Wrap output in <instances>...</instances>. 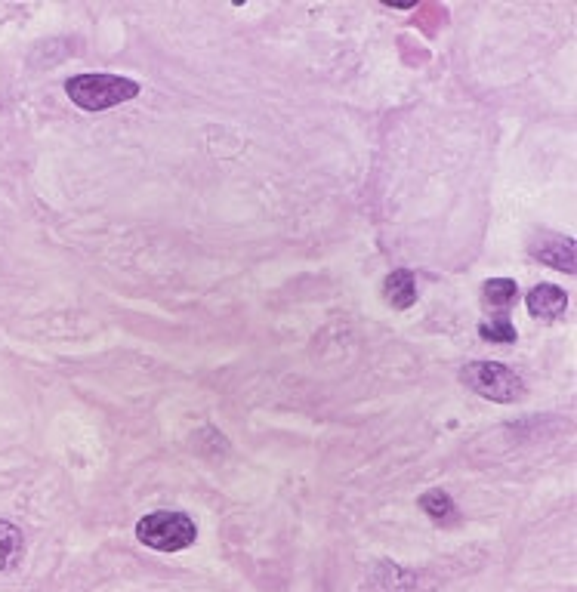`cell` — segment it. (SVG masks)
Segmentation results:
<instances>
[{"label":"cell","instance_id":"obj_1","mask_svg":"<svg viewBox=\"0 0 577 592\" xmlns=\"http://www.w3.org/2000/svg\"><path fill=\"white\" fill-rule=\"evenodd\" d=\"M65 93L84 111H105V108H115V105L136 99L139 84L130 78H121V74L93 71V74H78V78H71L65 84Z\"/></svg>","mask_w":577,"mask_h":592},{"label":"cell","instance_id":"obj_2","mask_svg":"<svg viewBox=\"0 0 577 592\" xmlns=\"http://www.w3.org/2000/svg\"><path fill=\"white\" fill-rule=\"evenodd\" d=\"M198 537V528L189 515L183 512H149L146 518H139L136 525V540L149 549L158 552H179L189 549Z\"/></svg>","mask_w":577,"mask_h":592},{"label":"cell","instance_id":"obj_3","mask_svg":"<svg viewBox=\"0 0 577 592\" xmlns=\"http://www.w3.org/2000/svg\"><path fill=\"white\" fill-rule=\"evenodd\" d=\"M460 380L466 389H473L476 395L500 404H513L525 395V383L516 370L497 361H473L460 370Z\"/></svg>","mask_w":577,"mask_h":592},{"label":"cell","instance_id":"obj_4","mask_svg":"<svg viewBox=\"0 0 577 592\" xmlns=\"http://www.w3.org/2000/svg\"><path fill=\"white\" fill-rule=\"evenodd\" d=\"M534 256L544 266H553L565 275H571L577 269V247L568 235H547L544 241H537Z\"/></svg>","mask_w":577,"mask_h":592},{"label":"cell","instance_id":"obj_5","mask_svg":"<svg viewBox=\"0 0 577 592\" xmlns=\"http://www.w3.org/2000/svg\"><path fill=\"white\" fill-rule=\"evenodd\" d=\"M568 309V296L562 287H553V284H537L531 293H528V312L540 321H556L559 315H565Z\"/></svg>","mask_w":577,"mask_h":592},{"label":"cell","instance_id":"obj_6","mask_svg":"<svg viewBox=\"0 0 577 592\" xmlns=\"http://www.w3.org/2000/svg\"><path fill=\"white\" fill-rule=\"evenodd\" d=\"M383 296L392 309H411L417 303V281L411 272L399 269V272H389L383 281Z\"/></svg>","mask_w":577,"mask_h":592},{"label":"cell","instance_id":"obj_7","mask_svg":"<svg viewBox=\"0 0 577 592\" xmlns=\"http://www.w3.org/2000/svg\"><path fill=\"white\" fill-rule=\"evenodd\" d=\"M482 296H485V306H488V309L503 312V309H510V306L516 303L519 284H516L513 278H491V281H485Z\"/></svg>","mask_w":577,"mask_h":592},{"label":"cell","instance_id":"obj_8","mask_svg":"<svg viewBox=\"0 0 577 592\" xmlns=\"http://www.w3.org/2000/svg\"><path fill=\"white\" fill-rule=\"evenodd\" d=\"M22 546H25L22 531L13 522H4V518H0V571L13 568L22 559Z\"/></svg>","mask_w":577,"mask_h":592},{"label":"cell","instance_id":"obj_9","mask_svg":"<svg viewBox=\"0 0 577 592\" xmlns=\"http://www.w3.org/2000/svg\"><path fill=\"white\" fill-rule=\"evenodd\" d=\"M420 506H423V512H429V518H436V522H448V518L457 515V509H454V503H451V497L445 491L423 494L420 497Z\"/></svg>","mask_w":577,"mask_h":592},{"label":"cell","instance_id":"obj_10","mask_svg":"<svg viewBox=\"0 0 577 592\" xmlns=\"http://www.w3.org/2000/svg\"><path fill=\"white\" fill-rule=\"evenodd\" d=\"M479 333L491 343H513L516 340V327L507 318H491L479 324Z\"/></svg>","mask_w":577,"mask_h":592}]
</instances>
